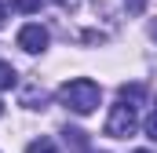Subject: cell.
<instances>
[{
	"label": "cell",
	"instance_id": "1",
	"mask_svg": "<svg viewBox=\"0 0 157 153\" xmlns=\"http://www.w3.org/2000/svg\"><path fill=\"white\" fill-rule=\"evenodd\" d=\"M99 99H102V91H99V84H95V80H88V76L66 80V84L59 88V102H62L66 110H73L77 117L95 113V110H99Z\"/></svg>",
	"mask_w": 157,
	"mask_h": 153
},
{
	"label": "cell",
	"instance_id": "2",
	"mask_svg": "<svg viewBox=\"0 0 157 153\" xmlns=\"http://www.w3.org/2000/svg\"><path fill=\"white\" fill-rule=\"evenodd\" d=\"M135 106L132 102H124V99H117V106L110 110V117H106V135L110 139H128V135H135Z\"/></svg>",
	"mask_w": 157,
	"mask_h": 153
},
{
	"label": "cell",
	"instance_id": "3",
	"mask_svg": "<svg viewBox=\"0 0 157 153\" xmlns=\"http://www.w3.org/2000/svg\"><path fill=\"white\" fill-rule=\"evenodd\" d=\"M48 40H51V33H48L40 22H29V26L18 29V47L29 51V55H40V51L48 47Z\"/></svg>",
	"mask_w": 157,
	"mask_h": 153
},
{
	"label": "cell",
	"instance_id": "4",
	"mask_svg": "<svg viewBox=\"0 0 157 153\" xmlns=\"http://www.w3.org/2000/svg\"><path fill=\"white\" fill-rule=\"evenodd\" d=\"M44 102H48V91L37 88V84L22 91V106H26V110H44Z\"/></svg>",
	"mask_w": 157,
	"mask_h": 153
},
{
	"label": "cell",
	"instance_id": "5",
	"mask_svg": "<svg viewBox=\"0 0 157 153\" xmlns=\"http://www.w3.org/2000/svg\"><path fill=\"white\" fill-rule=\"evenodd\" d=\"M117 99H124V102H132V106H139V102L146 99V88H143V84H121Z\"/></svg>",
	"mask_w": 157,
	"mask_h": 153
},
{
	"label": "cell",
	"instance_id": "6",
	"mask_svg": "<svg viewBox=\"0 0 157 153\" xmlns=\"http://www.w3.org/2000/svg\"><path fill=\"white\" fill-rule=\"evenodd\" d=\"M15 80H18V73H15V66H11V62H0V91L15 88Z\"/></svg>",
	"mask_w": 157,
	"mask_h": 153
},
{
	"label": "cell",
	"instance_id": "7",
	"mask_svg": "<svg viewBox=\"0 0 157 153\" xmlns=\"http://www.w3.org/2000/svg\"><path fill=\"white\" fill-rule=\"evenodd\" d=\"M26 153H59V146L51 142V139H37V142H29Z\"/></svg>",
	"mask_w": 157,
	"mask_h": 153
},
{
	"label": "cell",
	"instance_id": "8",
	"mask_svg": "<svg viewBox=\"0 0 157 153\" xmlns=\"http://www.w3.org/2000/svg\"><path fill=\"white\" fill-rule=\"evenodd\" d=\"M62 135H66V146H77V150H84V146H88V139H84V131H77V128H66Z\"/></svg>",
	"mask_w": 157,
	"mask_h": 153
},
{
	"label": "cell",
	"instance_id": "9",
	"mask_svg": "<svg viewBox=\"0 0 157 153\" xmlns=\"http://www.w3.org/2000/svg\"><path fill=\"white\" fill-rule=\"evenodd\" d=\"M40 4H44V0H11V7H15V11H22V15L40 11Z\"/></svg>",
	"mask_w": 157,
	"mask_h": 153
},
{
	"label": "cell",
	"instance_id": "10",
	"mask_svg": "<svg viewBox=\"0 0 157 153\" xmlns=\"http://www.w3.org/2000/svg\"><path fill=\"white\" fill-rule=\"evenodd\" d=\"M146 4H150V0H124L128 15H143V11H146Z\"/></svg>",
	"mask_w": 157,
	"mask_h": 153
},
{
	"label": "cell",
	"instance_id": "11",
	"mask_svg": "<svg viewBox=\"0 0 157 153\" xmlns=\"http://www.w3.org/2000/svg\"><path fill=\"white\" fill-rule=\"evenodd\" d=\"M146 135H150V142H157V110L146 117Z\"/></svg>",
	"mask_w": 157,
	"mask_h": 153
},
{
	"label": "cell",
	"instance_id": "12",
	"mask_svg": "<svg viewBox=\"0 0 157 153\" xmlns=\"http://www.w3.org/2000/svg\"><path fill=\"white\" fill-rule=\"evenodd\" d=\"M150 33H154V40H157V22H154V29H150Z\"/></svg>",
	"mask_w": 157,
	"mask_h": 153
},
{
	"label": "cell",
	"instance_id": "13",
	"mask_svg": "<svg viewBox=\"0 0 157 153\" xmlns=\"http://www.w3.org/2000/svg\"><path fill=\"white\" fill-rule=\"evenodd\" d=\"M0 22H4V4H0Z\"/></svg>",
	"mask_w": 157,
	"mask_h": 153
},
{
	"label": "cell",
	"instance_id": "14",
	"mask_svg": "<svg viewBox=\"0 0 157 153\" xmlns=\"http://www.w3.org/2000/svg\"><path fill=\"white\" fill-rule=\"evenodd\" d=\"M0 117H4V102H0Z\"/></svg>",
	"mask_w": 157,
	"mask_h": 153
},
{
	"label": "cell",
	"instance_id": "15",
	"mask_svg": "<svg viewBox=\"0 0 157 153\" xmlns=\"http://www.w3.org/2000/svg\"><path fill=\"white\" fill-rule=\"evenodd\" d=\"M139 153H146V150H139Z\"/></svg>",
	"mask_w": 157,
	"mask_h": 153
}]
</instances>
